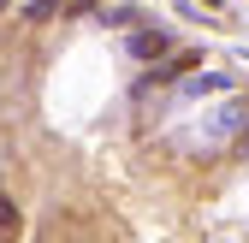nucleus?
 <instances>
[{"instance_id":"obj_2","label":"nucleus","mask_w":249,"mask_h":243,"mask_svg":"<svg viewBox=\"0 0 249 243\" xmlns=\"http://www.w3.org/2000/svg\"><path fill=\"white\" fill-rule=\"evenodd\" d=\"M208 6H226V0H208Z\"/></svg>"},{"instance_id":"obj_3","label":"nucleus","mask_w":249,"mask_h":243,"mask_svg":"<svg viewBox=\"0 0 249 243\" xmlns=\"http://www.w3.org/2000/svg\"><path fill=\"white\" fill-rule=\"evenodd\" d=\"M0 12H6V0H0Z\"/></svg>"},{"instance_id":"obj_1","label":"nucleus","mask_w":249,"mask_h":243,"mask_svg":"<svg viewBox=\"0 0 249 243\" xmlns=\"http://www.w3.org/2000/svg\"><path fill=\"white\" fill-rule=\"evenodd\" d=\"M131 53L137 59H160V53H172V36H166V30H137V36H131Z\"/></svg>"}]
</instances>
